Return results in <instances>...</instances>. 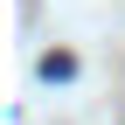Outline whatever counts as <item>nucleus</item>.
I'll list each match as a JSON object with an SVG mask.
<instances>
[{
    "mask_svg": "<svg viewBox=\"0 0 125 125\" xmlns=\"http://www.w3.org/2000/svg\"><path fill=\"white\" fill-rule=\"evenodd\" d=\"M42 76H49V83H62V76H76V56H62V49H56V56H42Z\"/></svg>",
    "mask_w": 125,
    "mask_h": 125,
    "instance_id": "nucleus-1",
    "label": "nucleus"
}]
</instances>
